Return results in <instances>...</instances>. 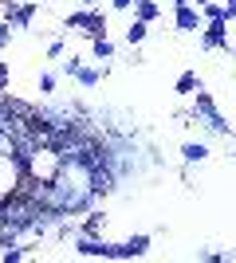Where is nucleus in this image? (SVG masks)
<instances>
[{
	"label": "nucleus",
	"instance_id": "1",
	"mask_svg": "<svg viewBox=\"0 0 236 263\" xmlns=\"http://www.w3.org/2000/svg\"><path fill=\"white\" fill-rule=\"evenodd\" d=\"M47 189L59 197L63 209H75V204H83V200L90 197V189H95V173H90L83 161H63V165H59V173H56V181H51Z\"/></svg>",
	"mask_w": 236,
	"mask_h": 263
},
{
	"label": "nucleus",
	"instance_id": "2",
	"mask_svg": "<svg viewBox=\"0 0 236 263\" xmlns=\"http://www.w3.org/2000/svg\"><path fill=\"white\" fill-rule=\"evenodd\" d=\"M59 165H63V154L59 149H51V145H35L32 154H28V161H24V173H28V181H35V185H51L59 173Z\"/></svg>",
	"mask_w": 236,
	"mask_h": 263
},
{
	"label": "nucleus",
	"instance_id": "3",
	"mask_svg": "<svg viewBox=\"0 0 236 263\" xmlns=\"http://www.w3.org/2000/svg\"><path fill=\"white\" fill-rule=\"evenodd\" d=\"M24 181H28V173H24V161L12 149H0V204H8V200H16L24 193Z\"/></svg>",
	"mask_w": 236,
	"mask_h": 263
}]
</instances>
